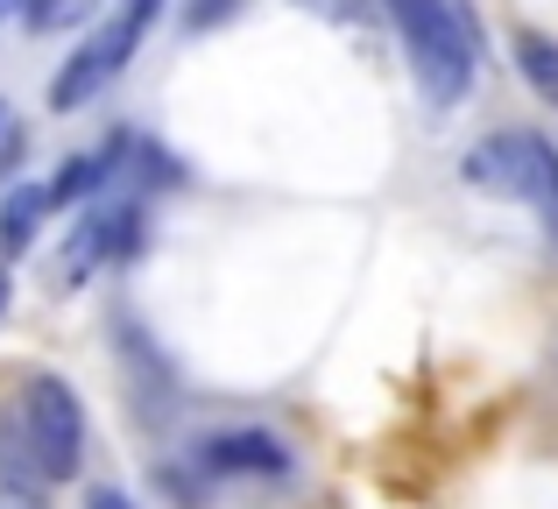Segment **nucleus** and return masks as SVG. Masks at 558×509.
Wrapping results in <instances>:
<instances>
[{
	"label": "nucleus",
	"instance_id": "nucleus-1",
	"mask_svg": "<svg viewBox=\"0 0 558 509\" xmlns=\"http://www.w3.org/2000/svg\"><path fill=\"white\" fill-rule=\"evenodd\" d=\"M381 8L403 28V50H410V71H417L424 99L452 107L474 85V28H466L460 0H381Z\"/></svg>",
	"mask_w": 558,
	"mask_h": 509
},
{
	"label": "nucleus",
	"instance_id": "nucleus-2",
	"mask_svg": "<svg viewBox=\"0 0 558 509\" xmlns=\"http://www.w3.org/2000/svg\"><path fill=\"white\" fill-rule=\"evenodd\" d=\"M156 14H163V0H121V8H113L107 22H99L93 36H85L78 50L64 57V71H57V85H50V107H57V113L93 107V99L128 71V57L142 50V36L156 28Z\"/></svg>",
	"mask_w": 558,
	"mask_h": 509
},
{
	"label": "nucleus",
	"instance_id": "nucleus-3",
	"mask_svg": "<svg viewBox=\"0 0 558 509\" xmlns=\"http://www.w3.org/2000/svg\"><path fill=\"white\" fill-rule=\"evenodd\" d=\"M22 453L28 468L43 474V482H71L85 460V411L78 397H71V383H57V375H36L22 397Z\"/></svg>",
	"mask_w": 558,
	"mask_h": 509
},
{
	"label": "nucleus",
	"instance_id": "nucleus-4",
	"mask_svg": "<svg viewBox=\"0 0 558 509\" xmlns=\"http://www.w3.org/2000/svg\"><path fill=\"white\" fill-rule=\"evenodd\" d=\"M205 474H290V453L283 439H269V432H219L213 446H205Z\"/></svg>",
	"mask_w": 558,
	"mask_h": 509
},
{
	"label": "nucleus",
	"instance_id": "nucleus-5",
	"mask_svg": "<svg viewBox=\"0 0 558 509\" xmlns=\"http://www.w3.org/2000/svg\"><path fill=\"white\" fill-rule=\"evenodd\" d=\"M531 142L537 135H488L474 156H466V178H474L481 192L523 198V178H531Z\"/></svg>",
	"mask_w": 558,
	"mask_h": 509
},
{
	"label": "nucleus",
	"instance_id": "nucleus-6",
	"mask_svg": "<svg viewBox=\"0 0 558 509\" xmlns=\"http://www.w3.org/2000/svg\"><path fill=\"white\" fill-rule=\"evenodd\" d=\"M43 213H50V192H43V184H14V192L0 198V255H22V249H36V227H43Z\"/></svg>",
	"mask_w": 558,
	"mask_h": 509
},
{
	"label": "nucleus",
	"instance_id": "nucleus-7",
	"mask_svg": "<svg viewBox=\"0 0 558 509\" xmlns=\"http://www.w3.org/2000/svg\"><path fill=\"white\" fill-rule=\"evenodd\" d=\"M523 206H537V220L551 227L558 241V156L551 142H531V178H523Z\"/></svg>",
	"mask_w": 558,
	"mask_h": 509
},
{
	"label": "nucleus",
	"instance_id": "nucleus-8",
	"mask_svg": "<svg viewBox=\"0 0 558 509\" xmlns=\"http://www.w3.org/2000/svg\"><path fill=\"white\" fill-rule=\"evenodd\" d=\"M517 64H523V78H531V93L558 107V43L537 36V28H523L517 36Z\"/></svg>",
	"mask_w": 558,
	"mask_h": 509
},
{
	"label": "nucleus",
	"instance_id": "nucleus-9",
	"mask_svg": "<svg viewBox=\"0 0 558 509\" xmlns=\"http://www.w3.org/2000/svg\"><path fill=\"white\" fill-rule=\"evenodd\" d=\"M93 184H107V163H99V156H71V163H64V178H57V184H43V192H50V206H64V198H85Z\"/></svg>",
	"mask_w": 558,
	"mask_h": 509
},
{
	"label": "nucleus",
	"instance_id": "nucleus-10",
	"mask_svg": "<svg viewBox=\"0 0 558 509\" xmlns=\"http://www.w3.org/2000/svg\"><path fill=\"white\" fill-rule=\"evenodd\" d=\"M0 509H50V502H43L36 482H22V474H0Z\"/></svg>",
	"mask_w": 558,
	"mask_h": 509
},
{
	"label": "nucleus",
	"instance_id": "nucleus-11",
	"mask_svg": "<svg viewBox=\"0 0 558 509\" xmlns=\"http://www.w3.org/2000/svg\"><path fill=\"white\" fill-rule=\"evenodd\" d=\"M233 8H241V0H198V8H191V28H213V22H227Z\"/></svg>",
	"mask_w": 558,
	"mask_h": 509
},
{
	"label": "nucleus",
	"instance_id": "nucleus-12",
	"mask_svg": "<svg viewBox=\"0 0 558 509\" xmlns=\"http://www.w3.org/2000/svg\"><path fill=\"white\" fill-rule=\"evenodd\" d=\"M57 14H64V0H28V8H22V22H28V28H50Z\"/></svg>",
	"mask_w": 558,
	"mask_h": 509
},
{
	"label": "nucleus",
	"instance_id": "nucleus-13",
	"mask_svg": "<svg viewBox=\"0 0 558 509\" xmlns=\"http://www.w3.org/2000/svg\"><path fill=\"white\" fill-rule=\"evenodd\" d=\"M93 509H135V502H128L121 488H99V496H93Z\"/></svg>",
	"mask_w": 558,
	"mask_h": 509
},
{
	"label": "nucleus",
	"instance_id": "nucleus-14",
	"mask_svg": "<svg viewBox=\"0 0 558 509\" xmlns=\"http://www.w3.org/2000/svg\"><path fill=\"white\" fill-rule=\"evenodd\" d=\"M8 290H14V276H8V269H0V312H8Z\"/></svg>",
	"mask_w": 558,
	"mask_h": 509
},
{
	"label": "nucleus",
	"instance_id": "nucleus-15",
	"mask_svg": "<svg viewBox=\"0 0 558 509\" xmlns=\"http://www.w3.org/2000/svg\"><path fill=\"white\" fill-rule=\"evenodd\" d=\"M0 14H8V0H0Z\"/></svg>",
	"mask_w": 558,
	"mask_h": 509
},
{
	"label": "nucleus",
	"instance_id": "nucleus-16",
	"mask_svg": "<svg viewBox=\"0 0 558 509\" xmlns=\"http://www.w3.org/2000/svg\"><path fill=\"white\" fill-rule=\"evenodd\" d=\"M0 113H8V107H0Z\"/></svg>",
	"mask_w": 558,
	"mask_h": 509
}]
</instances>
